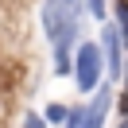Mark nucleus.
Wrapping results in <instances>:
<instances>
[{
    "instance_id": "6",
    "label": "nucleus",
    "mask_w": 128,
    "mask_h": 128,
    "mask_svg": "<svg viewBox=\"0 0 128 128\" xmlns=\"http://www.w3.org/2000/svg\"><path fill=\"white\" fill-rule=\"evenodd\" d=\"M47 116H50V124H62V120H66V109H62V105H50Z\"/></svg>"
},
{
    "instance_id": "1",
    "label": "nucleus",
    "mask_w": 128,
    "mask_h": 128,
    "mask_svg": "<svg viewBox=\"0 0 128 128\" xmlns=\"http://www.w3.org/2000/svg\"><path fill=\"white\" fill-rule=\"evenodd\" d=\"M78 12H82V0H47L43 8V27H47V39H54L58 31L78 24Z\"/></svg>"
},
{
    "instance_id": "5",
    "label": "nucleus",
    "mask_w": 128,
    "mask_h": 128,
    "mask_svg": "<svg viewBox=\"0 0 128 128\" xmlns=\"http://www.w3.org/2000/svg\"><path fill=\"white\" fill-rule=\"evenodd\" d=\"M116 16H120V27H116V31L128 39V0H116Z\"/></svg>"
},
{
    "instance_id": "7",
    "label": "nucleus",
    "mask_w": 128,
    "mask_h": 128,
    "mask_svg": "<svg viewBox=\"0 0 128 128\" xmlns=\"http://www.w3.org/2000/svg\"><path fill=\"white\" fill-rule=\"evenodd\" d=\"M89 12H93L97 20H105V0H89Z\"/></svg>"
},
{
    "instance_id": "10",
    "label": "nucleus",
    "mask_w": 128,
    "mask_h": 128,
    "mask_svg": "<svg viewBox=\"0 0 128 128\" xmlns=\"http://www.w3.org/2000/svg\"><path fill=\"white\" fill-rule=\"evenodd\" d=\"M120 128H128V112H124V124H120Z\"/></svg>"
},
{
    "instance_id": "3",
    "label": "nucleus",
    "mask_w": 128,
    "mask_h": 128,
    "mask_svg": "<svg viewBox=\"0 0 128 128\" xmlns=\"http://www.w3.org/2000/svg\"><path fill=\"white\" fill-rule=\"evenodd\" d=\"M101 47H105V54H109V74L116 78L120 74V31L112 24H105V31H101Z\"/></svg>"
},
{
    "instance_id": "2",
    "label": "nucleus",
    "mask_w": 128,
    "mask_h": 128,
    "mask_svg": "<svg viewBox=\"0 0 128 128\" xmlns=\"http://www.w3.org/2000/svg\"><path fill=\"white\" fill-rule=\"evenodd\" d=\"M101 50L93 47V43H86V47L78 50V66H74V78H78V89H93L97 78H101Z\"/></svg>"
},
{
    "instance_id": "4",
    "label": "nucleus",
    "mask_w": 128,
    "mask_h": 128,
    "mask_svg": "<svg viewBox=\"0 0 128 128\" xmlns=\"http://www.w3.org/2000/svg\"><path fill=\"white\" fill-rule=\"evenodd\" d=\"M105 112H109V89H101L97 101L82 112V128H101V124H105Z\"/></svg>"
},
{
    "instance_id": "8",
    "label": "nucleus",
    "mask_w": 128,
    "mask_h": 128,
    "mask_svg": "<svg viewBox=\"0 0 128 128\" xmlns=\"http://www.w3.org/2000/svg\"><path fill=\"white\" fill-rule=\"evenodd\" d=\"M27 128H43V120L39 116H27Z\"/></svg>"
},
{
    "instance_id": "9",
    "label": "nucleus",
    "mask_w": 128,
    "mask_h": 128,
    "mask_svg": "<svg viewBox=\"0 0 128 128\" xmlns=\"http://www.w3.org/2000/svg\"><path fill=\"white\" fill-rule=\"evenodd\" d=\"M120 109L128 112V86H124V97H120Z\"/></svg>"
}]
</instances>
